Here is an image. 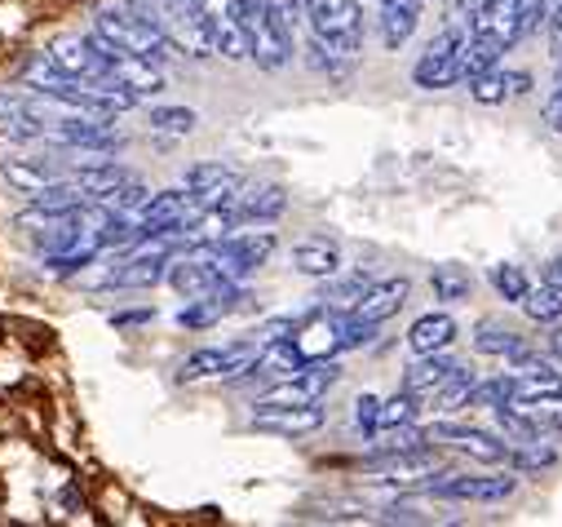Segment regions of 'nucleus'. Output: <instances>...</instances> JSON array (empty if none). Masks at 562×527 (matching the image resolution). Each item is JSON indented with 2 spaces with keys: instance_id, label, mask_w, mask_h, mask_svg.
<instances>
[{
  "instance_id": "obj_24",
  "label": "nucleus",
  "mask_w": 562,
  "mask_h": 527,
  "mask_svg": "<svg viewBox=\"0 0 562 527\" xmlns=\"http://www.w3.org/2000/svg\"><path fill=\"white\" fill-rule=\"evenodd\" d=\"M420 408H426V400H420V394H412V390L390 394V400H381V430H403V426H412V422L420 417Z\"/></svg>"
},
{
  "instance_id": "obj_13",
  "label": "nucleus",
  "mask_w": 562,
  "mask_h": 527,
  "mask_svg": "<svg viewBox=\"0 0 562 527\" xmlns=\"http://www.w3.org/2000/svg\"><path fill=\"white\" fill-rule=\"evenodd\" d=\"M328 413L319 404H289V408H252V430L279 435V439H306L324 430Z\"/></svg>"
},
{
  "instance_id": "obj_9",
  "label": "nucleus",
  "mask_w": 562,
  "mask_h": 527,
  "mask_svg": "<svg viewBox=\"0 0 562 527\" xmlns=\"http://www.w3.org/2000/svg\"><path fill=\"white\" fill-rule=\"evenodd\" d=\"M178 298H187V302H195V298H217L222 289H231L235 280L217 267V261L209 257V253H178L173 261H169V280H165Z\"/></svg>"
},
{
  "instance_id": "obj_37",
  "label": "nucleus",
  "mask_w": 562,
  "mask_h": 527,
  "mask_svg": "<svg viewBox=\"0 0 562 527\" xmlns=\"http://www.w3.org/2000/svg\"><path fill=\"white\" fill-rule=\"evenodd\" d=\"M266 5H270L279 19H284L289 27H297V23H302V0H266Z\"/></svg>"
},
{
  "instance_id": "obj_18",
  "label": "nucleus",
  "mask_w": 562,
  "mask_h": 527,
  "mask_svg": "<svg viewBox=\"0 0 562 527\" xmlns=\"http://www.w3.org/2000/svg\"><path fill=\"white\" fill-rule=\"evenodd\" d=\"M381 10V45L385 49H403L420 23V10H426V0H376Z\"/></svg>"
},
{
  "instance_id": "obj_31",
  "label": "nucleus",
  "mask_w": 562,
  "mask_h": 527,
  "mask_svg": "<svg viewBox=\"0 0 562 527\" xmlns=\"http://www.w3.org/2000/svg\"><path fill=\"white\" fill-rule=\"evenodd\" d=\"M470 394H474V372L470 368H461L452 381H443L426 404H435V408H443V413H452V408H465L470 404Z\"/></svg>"
},
{
  "instance_id": "obj_6",
  "label": "nucleus",
  "mask_w": 562,
  "mask_h": 527,
  "mask_svg": "<svg viewBox=\"0 0 562 527\" xmlns=\"http://www.w3.org/2000/svg\"><path fill=\"white\" fill-rule=\"evenodd\" d=\"M274 248H279V235H274V231H266V226H257V231H231V235H222V239L204 244L200 253H209L231 280H239V284H244L252 271H261V267H266Z\"/></svg>"
},
{
  "instance_id": "obj_19",
  "label": "nucleus",
  "mask_w": 562,
  "mask_h": 527,
  "mask_svg": "<svg viewBox=\"0 0 562 527\" xmlns=\"http://www.w3.org/2000/svg\"><path fill=\"white\" fill-rule=\"evenodd\" d=\"M457 341V319L448 311H430V315H420L412 328H407V350L412 355H439Z\"/></svg>"
},
{
  "instance_id": "obj_1",
  "label": "nucleus",
  "mask_w": 562,
  "mask_h": 527,
  "mask_svg": "<svg viewBox=\"0 0 562 527\" xmlns=\"http://www.w3.org/2000/svg\"><path fill=\"white\" fill-rule=\"evenodd\" d=\"M93 32H98L102 41H111V45H120V49L137 54V58L156 63V67H165V63L173 58V45H169V36L160 32L156 14H151V10H143V5H128V0L102 5V10L93 14Z\"/></svg>"
},
{
  "instance_id": "obj_27",
  "label": "nucleus",
  "mask_w": 562,
  "mask_h": 527,
  "mask_svg": "<svg viewBox=\"0 0 562 527\" xmlns=\"http://www.w3.org/2000/svg\"><path fill=\"white\" fill-rule=\"evenodd\" d=\"M368 284H372V276H346V280H333L324 293H319V306H328V311H350L363 293H368Z\"/></svg>"
},
{
  "instance_id": "obj_4",
  "label": "nucleus",
  "mask_w": 562,
  "mask_h": 527,
  "mask_svg": "<svg viewBox=\"0 0 562 527\" xmlns=\"http://www.w3.org/2000/svg\"><path fill=\"white\" fill-rule=\"evenodd\" d=\"M341 381V363L337 359H306L297 372L279 377L274 385H266L252 408H289V404H319L324 394Z\"/></svg>"
},
{
  "instance_id": "obj_26",
  "label": "nucleus",
  "mask_w": 562,
  "mask_h": 527,
  "mask_svg": "<svg viewBox=\"0 0 562 527\" xmlns=\"http://www.w3.org/2000/svg\"><path fill=\"white\" fill-rule=\"evenodd\" d=\"M5 173H10V182H14L23 195H36L41 187L58 182V169H54V165H45V160H14Z\"/></svg>"
},
{
  "instance_id": "obj_30",
  "label": "nucleus",
  "mask_w": 562,
  "mask_h": 527,
  "mask_svg": "<svg viewBox=\"0 0 562 527\" xmlns=\"http://www.w3.org/2000/svg\"><path fill=\"white\" fill-rule=\"evenodd\" d=\"M514 400V372H501V377H487V381H474V394H470V408H501Z\"/></svg>"
},
{
  "instance_id": "obj_14",
  "label": "nucleus",
  "mask_w": 562,
  "mask_h": 527,
  "mask_svg": "<svg viewBox=\"0 0 562 527\" xmlns=\"http://www.w3.org/2000/svg\"><path fill=\"white\" fill-rule=\"evenodd\" d=\"M407 298H412V280H403V276L372 280L368 293L350 306V315H359V319H368V324H385V319H394V315L407 306Z\"/></svg>"
},
{
  "instance_id": "obj_12",
  "label": "nucleus",
  "mask_w": 562,
  "mask_h": 527,
  "mask_svg": "<svg viewBox=\"0 0 562 527\" xmlns=\"http://www.w3.org/2000/svg\"><path fill=\"white\" fill-rule=\"evenodd\" d=\"M93 204V195L71 178V182H49V187H41L32 200H27V209H23V222L32 226V222H45V226H54V222H63V217H71V213H80V209H89Z\"/></svg>"
},
{
  "instance_id": "obj_29",
  "label": "nucleus",
  "mask_w": 562,
  "mask_h": 527,
  "mask_svg": "<svg viewBox=\"0 0 562 527\" xmlns=\"http://www.w3.org/2000/svg\"><path fill=\"white\" fill-rule=\"evenodd\" d=\"M151 200V191L143 187V182H120L111 195H102V200H93V204H102L106 213H128V217H137V213H143V204Z\"/></svg>"
},
{
  "instance_id": "obj_11",
  "label": "nucleus",
  "mask_w": 562,
  "mask_h": 527,
  "mask_svg": "<svg viewBox=\"0 0 562 527\" xmlns=\"http://www.w3.org/2000/svg\"><path fill=\"white\" fill-rule=\"evenodd\" d=\"M182 187L195 191L200 209H235V200H239V191L248 187V178H244L239 169L222 165V160H204V165H191V169H187Z\"/></svg>"
},
{
  "instance_id": "obj_36",
  "label": "nucleus",
  "mask_w": 562,
  "mask_h": 527,
  "mask_svg": "<svg viewBox=\"0 0 562 527\" xmlns=\"http://www.w3.org/2000/svg\"><path fill=\"white\" fill-rule=\"evenodd\" d=\"M549 54H553V63H562V0H553L549 5Z\"/></svg>"
},
{
  "instance_id": "obj_34",
  "label": "nucleus",
  "mask_w": 562,
  "mask_h": 527,
  "mask_svg": "<svg viewBox=\"0 0 562 527\" xmlns=\"http://www.w3.org/2000/svg\"><path fill=\"white\" fill-rule=\"evenodd\" d=\"M151 128H160V134H191L195 111L191 106H156L151 111Z\"/></svg>"
},
{
  "instance_id": "obj_2",
  "label": "nucleus",
  "mask_w": 562,
  "mask_h": 527,
  "mask_svg": "<svg viewBox=\"0 0 562 527\" xmlns=\"http://www.w3.org/2000/svg\"><path fill=\"white\" fill-rule=\"evenodd\" d=\"M302 19L333 54L355 58L363 49V0H302Z\"/></svg>"
},
{
  "instance_id": "obj_15",
  "label": "nucleus",
  "mask_w": 562,
  "mask_h": 527,
  "mask_svg": "<svg viewBox=\"0 0 562 527\" xmlns=\"http://www.w3.org/2000/svg\"><path fill=\"white\" fill-rule=\"evenodd\" d=\"M289 209V191L279 182H257V187H244L239 200H235V213L239 222H252V226H270L279 222Z\"/></svg>"
},
{
  "instance_id": "obj_16",
  "label": "nucleus",
  "mask_w": 562,
  "mask_h": 527,
  "mask_svg": "<svg viewBox=\"0 0 562 527\" xmlns=\"http://www.w3.org/2000/svg\"><path fill=\"white\" fill-rule=\"evenodd\" d=\"M457 372H461V363H457L448 350H439V355H416V359L407 363V372H403V390L420 394V400H430V394H435L443 381H452Z\"/></svg>"
},
{
  "instance_id": "obj_35",
  "label": "nucleus",
  "mask_w": 562,
  "mask_h": 527,
  "mask_svg": "<svg viewBox=\"0 0 562 527\" xmlns=\"http://www.w3.org/2000/svg\"><path fill=\"white\" fill-rule=\"evenodd\" d=\"M355 430H363L368 439L381 435V400L376 394H359L355 400Z\"/></svg>"
},
{
  "instance_id": "obj_22",
  "label": "nucleus",
  "mask_w": 562,
  "mask_h": 527,
  "mask_svg": "<svg viewBox=\"0 0 562 527\" xmlns=\"http://www.w3.org/2000/svg\"><path fill=\"white\" fill-rule=\"evenodd\" d=\"M76 182H80L93 200H102V195H111L120 182H128V169H124V165H115V160H93V165L76 169Z\"/></svg>"
},
{
  "instance_id": "obj_23",
  "label": "nucleus",
  "mask_w": 562,
  "mask_h": 527,
  "mask_svg": "<svg viewBox=\"0 0 562 527\" xmlns=\"http://www.w3.org/2000/svg\"><path fill=\"white\" fill-rule=\"evenodd\" d=\"M522 311L536 324H562V284H553V280L531 284V293L522 298Z\"/></svg>"
},
{
  "instance_id": "obj_20",
  "label": "nucleus",
  "mask_w": 562,
  "mask_h": 527,
  "mask_svg": "<svg viewBox=\"0 0 562 527\" xmlns=\"http://www.w3.org/2000/svg\"><path fill=\"white\" fill-rule=\"evenodd\" d=\"M527 89H531V71H501V67H492V71H483V76L470 80V93H474V102H483V106L509 102V98H518V93H527Z\"/></svg>"
},
{
  "instance_id": "obj_8",
  "label": "nucleus",
  "mask_w": 562,
  "mask_h": 527,
  "mask_svg": "<svg viewBox=\"0 0 562 527\" xmlns=\"http://www.w3.org/2000/svg\"><path fill=\"white\" fill-rule=\"evenodd\" d=\"M261 341H226V346H204L195 355H187V363L178 368V381H209V377H226V381H239L244 368L257 359Z\"/></svg>"
},
{
  "instance_id": "obj_5",
  "label": "nucleus",
  "mask_w": 562,
  "mask_h": 527,
  "mask_svg": "<svg viewBox=\"0 0 562 527\" xmlns=\"http://www.w3.org/2000/svg\"><path fill=\"white\" fill-rule=\"evenodd\" d=\"M465 49H470V27H448L426 45V54L412 67L416 89H452L465 80Z\"/></svg>"
},
{
  "instance_id": "obj_7",
  "label": "nucleus",
  "mask_w": 562,
  "mask_h": 527,
  "mask_svg": "<svg viewBox=\"0 0 562 527\" xmlns=\"http://www.w3.org/2000/svg\"><path fill=\"white\" fill-rule=\"evenodd\" d=\"M420 492H430L439 501H474V505H496L518 492V474L496 470V474H430L420 483Z\"/></svg>"
},
{
  "instance_id": "obj_32",
  "label": "nucleus",
  "mask_w": 562,
  "mask_h": 527,
  "mask_svg": "<svg viewBox=\"0 0 562 527\" xmlns=\"http://www.w3.org/2000/svg\"><path fill=\"white\" fill-rule=\"evenodd\" d=\"M492 289H496L505 302L522 306V298L531 293V280H527L522 267H514V261H501V267H492Z\"/></svg>"
},
{
  "instance_id": "obj_21",
  "label": "nucleus",
  "mask_w": 562,
  "mask_h": 527,
  "mask_svg": "<svg viewBox=\"0 0 562 527\" xmlns=\"http://www.w3.org/2000/svg\"><path fill=\"white\" fill-rule=\"evenodd\" d=\"M474 350L479 355H492V359H514L527 350V337L501 319H479L474 324Z\"/></svg>"
},
{
  "instance_id": "obj_17",
  "label": "nucleus",
  "mask_w": 562,
  "mask_h": 527,
  "mask_svg": "<svg viewBox=\"0 0 562 527\" xmlns=\"http://www.w3.org/2000/svg\"><path fill=\"white\" fill-rule=\"evenodd\" d=\"M293 271L297 276H311V280H333L341 271V248L324 235H311V239H297L293 244Z\"/></svg>"
},
{
  "instance_id": "obj_33",
  "label": "nucleus",
  "mask_w": 562,
  "mask_h": 527,
  "mask_svg": "<svg viewBox=\"0 0 562 527\" xmlns=\"http://www.w3.org/2000/svg\"><path fill=\"white\" fill-rule=\"evenodd\" d=\"M98 253L102 248H71V253H45V271L49 276H80V271H89L93 261H98Z\"/></svg>"
},
{
  "instance_id": "obj_25",
  "label": "nucleus",
  "mask_w": 562,
  "mask_h": 527,
  "mask_svg": "<svg viewBox=\"0 0 562 527\" xmlns=\"http://www.w3.org/2000/svg\"><path fill=\"white\" fill-rule=\"evenodd\" d=\"M430 289H435L439 302L457 306V302H465V298L474 293V280H470L465 267H435V271H430Z\"/></svg>"
},
{
  "instance_id": "obj_38",
  "label": "nucleus",
  "mask_w": 562,
  "mask_h": 527,
  "mask_svg": "<svg viewBox=\"0 0 562 527\" xmlns=\"http://www.w3.org/2000/svg\"><path fill=\"white\" fill-rule=\"evenodd\" d=\"M549 280H553V284H562V257H553V261H549Z\"/></svg>"
},
{
  "instance_id": "obj_3",
  "label": "nucleus",
  "mask_w": 562,
  "mask_h": 527,
  "mask_svg": "<svg viewBox=\"0 0 562 527\" xmlns=\"http://www.w3.org/2000/svg\"><path fill=\"white\" fill-rule=\"evenodd\" d=\"M160 23V32L169 36V45L187 58H217V36L209 14L200 10V0H151L147 5Z\"/></svg>"
},
{
  "instance_id": "obj_10",
  "label": "nucleus",
  "mask_w": 562,
  "mask_h": 527,
  "mask_svg": "<svg viewBox=\"0 0 562 527\" xmlns=\"http://www.w3.org/2000/svg\"><path fill=\"white\" fill-rule=\"evenodd\" d=\"M426 439L430 444H443L452 452H465V457H474L483 466H505L509 461V444L501 435L479 430V426H465V422H435V426H426Z\"/></svg>"
},
{
  "instance_id": "obj_28",
  "label": "nucleus",
  "mask_w": 562,
  "mask_h": 527,
  "mask_svg": "<svg viewBox=\"0 0 562 527\" xmlns=\"http://www.w3.org/2000/svg\"><path fill=\"white\" fill-rule=\"evenodd\" d=\"M509 466L522 470V474H531V470H549V466H558V448L544 444V439L514 444V448H509Z\"/></svg>"
},
{
  "instance_id": "obj_39",
  "label": "nucleus",
  "mask_w": 562,
  "mask_h": 527,
  "mask_svg": "<svg viewBox=\"0 0 562 527\" xmlns=\"http://www.w3.org/2000/svg\"><path fill=\"white\" fill-rule=\"evenodd\" d=\"M553 128H558V134H562V115H558V120H553Z\"/></svg>"
}]
</instances>
